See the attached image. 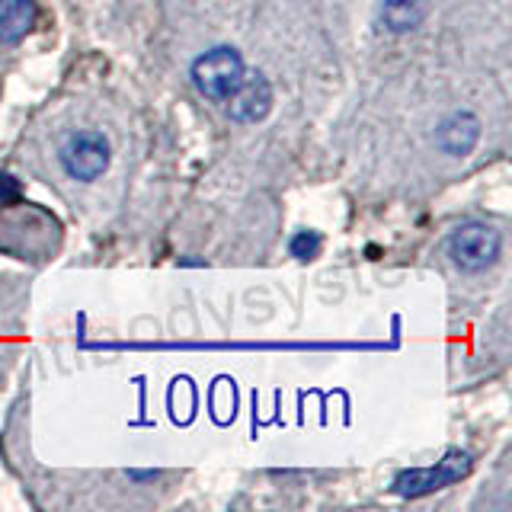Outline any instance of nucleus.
Segmentation results:
<instances>
[{
    "instance_id": "39448f33",
    "label": "nucleus",
    "mask_w": 512,
    "mask_h": 512,
    "mask_svg": "<svg viewBox=\"0 0 512 512\" xmlns=\"http://www.w3.org/2000/svg\"><path fill=\"white\" fill-rule=\"evenodd\" d=\"M228 116L240 125H253V122H263L272 109V84L260 74H244L240 87L228 96Z\"/></svg>"
},
{
    "instance_id": "7ed1b4c3",
    "label": "nucleus",
    "mask_w": 512,
    "mask_h": 512,
    "mask_svg": "<svg viewBox=\"0 0 512 512\" xmlns=\"http://www.w3.org/2000/svg\"><path fill=\"white\" fill-rule=\"evenodd\" d=\"M109 141L103 132H93V128H84V132H74L61 148V167L71 180L90 183L96 176H103L109 167Z\"/></svg>"
},
{
    "instance_id": "1a4fd4ad",
    "label": "nucleus",
    "mask_w": 512,
    "mask_h": 512,
    "mask_svg": "<svg viewBox=\"0 0 512 512\" xmlns=\"http://www.w3.org/2000/svg\"><path fill=\"white\" fill-rule=\"evenodd\" d=\"M320 247H324V240H320L317 231H298L292 237V244H288V250H292V256H298V260H314Z\"/></svg>"
},
{
    "instance_id": "6e6552de",
    "label": "nucleus",
    "mask_w": 512,
    "mask_h": 512,
    "mask_svg": "<svg viewBox=\"0 0 512 512\" xmlns=\"http://www.w3.org/2000/svg\"><path fill=\"white\" fill-rule=\"evenodd\" d=\"M36 4L32 0H0V42H20L36 26Z\"/></svg>"
},
{
    "instance_id": "f03ea898",
    "label": "nucleus",
    "mask_w": 512,
    "mask_h": 512,
    "mask_svg": "<svg viewBox=\"0 0 512 512\" xmlns=\"http://www.w3.org/2000/svg\"><path fill=\"white\" fill-rule=\"evenodd\" d=\"M500 250H503L500 231H493L484 221H464L448 237V256L464 272H484L487 266L500 260Z\"/></svg>"
},
{
    "instance_id": "9b49d317",
    "label": "nucleus",
    "mask_w": 512,
    "mask_h": 512,
    "mask_svg": "<svg viewBox=\"0 0 512 512\" xmlns=\"http://www.w3.org/2000/svg\"><path fill=\"white\" fill-rule=\"evenodd\" d=\"M128 477H132V480H154L157 471H128Z\"/></svg>"
},
{
    "instance_id": "9d476101",
    "label": "nucleus",
    "mask_w": 512,
    "mask_h": 512,
    "mask_svg": "<svg viewBox=\"0 0 512 512\" xmlns=\"http://www.w3.org/2000/svg\"><path fill=\"white\" fill-rule=\"evenodd\" d=\"M20 192H23V186H20V180H16V176L0 173V205L20 202Z\"/></svg>"
},
{
    "instance_id": "f257e3e1",
    "label": "nucleus",
    "mask_w": 512,
    "mask_h": 512,
    "mask_svg": "<svg viewBox=\"0 0 512 512\" xmlns=\"http://www.w3.org/2000/svg\"><path fill=\"white\" fill-rule=\"evenodd\" d=\"M247 74V64L240 58L237 48L231 45H218L208 48L205 55L192 61V84L205 96V100L224 103L228 96L240 87V80Z\"/></svg>"
},
{
    "instance_id": "20e7f679",
    "label": "nucleus",
    "mask_w": 512,
    "mask_h": 512,
    "mask_svg": "<svg viewBox=\"0 0 512 512\" xmlns=\"http://www.w3.org/2000/svg\"><path fill=\"white\" fill-rule=\"evenodd\" d=\"M471 471V455L468 452H448L439 464L432 468H410V471H400L394 477V493L397 496H426V493H436L455 480L468 477Z\"/></svg>"
},
{
    "instance_id": "0eeeda50",
    "label": "nucleus",
    "mask_w": 512,
    "mask_h": 512,
    "mask_svg": "<svg viewBox=\"0 0 512 512\" xmlns=\"http://www.w3.org/2000/svg\"><path fill=\"white\" fill-rule=\"evenodd\" d=\"M426 20V0H381L378 4V23L381 29L404 36Z\"/></svg>"
},
{
    "instance_id": "423d86ee",
    "label": "nucleus",
    "mask_w": 512,
    "mask_h": 512,
    "mask_svg": "<svg viewBox=\"0 0 512 512\" xmlns=\"http://www.w3.org/2000/svg\"><path fill=\"white\" fill-rule=\"evenodd\" d=\"M477 141H480V119L468 109H458L436 125V148L442 154L464 157L474 151Z\"/></svg>"
}]
</instances>
